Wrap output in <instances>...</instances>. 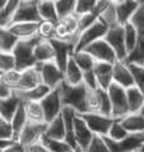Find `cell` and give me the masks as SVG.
<instances>
[{"label": "cell", "mask_w": 144, "mask_h": 152, "mask_svg": "<svg viewBox=\"0 0 144 152\" xmlns=\"http://www.w3.org/2000/svg\"><path fill=\"white\" fill-rule=\"evenodd\" d=\"M58 90L63 107L72 108L77 114L87 113V105H86V90L87 88L85 84L72 86V85H68L63 81L58 86Z\"/></svg>", "instance_id": "1"}, {"label": "cell", "mask_w": 144, "mask_h": 152, "mask_svg": "<svg viewBox=\"0 0 144 152\" xmlns=\"http://www.w3.org/2000/svg\"><path fill=\"white\" fill-rule=\"evenodd\" d=\"M39 41L41 38L38 36L29 38V39L18 41L15 48L12 52V55L14 57V62H15L14 69L17 71H24L27 69L36 67L38 65L34 58V48Z\"/></svg>", "instance_id": "2"}, {"label": "cell", "mask_w": 144, "mask_h": 152, "mask_svg": "<svg viewBox=\"0 0 144 152\" xmlns=\"http://www.w3.org/2000/svg\"><path fill=\"white\" fill-rule=\"evenodd\" d=\"M132 24L135 27L138 33V42L133 52L128 55L125 64H135L144 65V0L139 1V7L130 20Z\"/></svg>", "instance_id": "3"}, {"label": "cell", "mask_w": 144, "mask_h": 152, "mask_svg": "<svg viewBox=\"0 0 144 152\" xmlns=\"http://www.w3.org/2000/svg\"><path fill=\"white\" fill-rule=\"evenodd\" d=\"M106 32H108V27L105 26L100 19H97L92 26L86 28L84 32H81L80 34L77 36L73 52L85 51L90 45H92L94 42L99 41V39H104Z\"/></svg>", "instance_id": "4"}, {"label": "cell", "mask_w": 144, "mask_h": 152, "mask_svg": "<svg viewBox=\"0 0 144 152\" xmlns=\"http://www.w3.org/2000/svg\"><path fill=\"white\" fill-rule=\"evenodd\" d=\"M110 103H111V118L121 119L129 114L127 103V90L116 84H111L106 90Z\"/></svg>", "instance_id": "5"}, {"label": "cell", "mask_w": 144, "mask_h": 152, "mask_svg": "<svg viewBox=\"0 0 144 152\" xmlns=\"http://www.w3.org/2000/svg\"><path fill=\"white\" fill-rule=\"evenodd\" d=\"M47 123H33L28 122L18 137V142L28 151L39 145L42 137L44 136Z\"/></svg>", "instance_id": "6"}, {"label": "cell", "mask_w": 144, "mask_h": 152, "mask_svg": "<svg viewBox=\"0 0 144 152\" xmlns=\"http://www.w3.org/2000/svg\"><path fill=\"white\" fill-rule=\"evenodd\" d=\"M38 0H22L18 4L13 23H41Z\"/></svg>", "instance_id": "7"}, {"label": "cell", "mask_w": 144, "mask_h": 152, "mask_svg": "<svg viewBox=\"0 0 144 152\" xmlns=\"http://www.w3.org/2000/svg\"><path fill=\"white\" fill-rule=\"evenodd\" d=\"M37 69L41 74L42 84H44L46 86H48L51 90L57 89L62 83H63L65 75L53 61H52V62L38 64Z\"/></svg>", "instance_id": "8"}, {"label": "cell", "mask_w": 144, "mask_h": 152, "mask_svg": "<svg viewBox=\"0 0 144 152\" xmlns=\"http://www.w3.org/2000/svg\"><path fill=\"white\" fill-rule=\"evenodd\" d=\"M104 39L108 42V45L111 47L113 51L116 55L118 61H123L125 62L128 52L125 48V42H124V29L123 26H116L113 28H109L106 34H105Z\"/></svg>", "instance_id": "9"}, {"label": "cell", "mask_w": 144, "mask_h": 152, "mask_svg": "<svg viewBox=\"0 0 144 152\" xmlns=\"http://www.w3.org/2000/svg\"><path fill=\"white\" fill-rule=\"evenodd\" d=\"M79 115L85 121L89 129L92 132V134L101 137H105L108 134L110 127H111V124L115 121L111 117H105L97 113H85V114H79Z\"/></svg>", "instance_id": "10"}, {"label": "cell", "mask_w": 144, "mask_h": 152, "mask_svg": "<svg viewBox=\"0 0 144 152\" xmlns=\"http://www.w3.org/2000/svg\"><path fill=\"white\" fill-rule=\"evenodd\" d=\"M39 103L43 109V114H44V122L47 124L51 123L53 119H56L61 114V110L63 108L62 102H61V95H60L58 88L55 90H51L49 94L44 99H42Z\"/></svg>", "instance_id": "11"}, {"label": "cell", "mask_w": 144, "mask_h": 152, "mask_svg": "<svg viewBox=\"0 0 144 152\" xmlns=\"http://www.w3.org/2000/svg\"><path fill=\"white\" fill-rule=\"evenodd\" d=\"M85 52H87L96 62H105V64L114 65L118 61L115 52L113 51V48L108 45V42L105 39H99L94 42L92 45H90L85 50Z\"/></svg>", "instance_id": "12"}, {"label": "cell", "mask_w": 144, "mask_h": 152, "mask_svg": "<svg viewBox=\"0 0 144 152\" xmlns=\"http://www.w3.org/2000/svg\"><path fill=\"white\" fill-rule=\"evenodd\" d=\"M49 43L52 45V48L55 52V61L53 62L58 66L62 72H65V70L68 64V60L71 58L72 53H73V45L71 42H65L60 39H53L49 41Z\"/></svg>", "instance_id": "13"}, {"label": "cell", "mask_w": 144, "mask_h": 152, "mask_svg": "<svg viewBox=\"0 0 144 152\" xmlns=\"http://www.w3.org/2000/svg\"><path fill=\"white\" fill-rule=\"evenodd\" d=\"M73 137H75L76 146L82 148L84 151H86V148H87V146L90 145V142L94 137L92 132L89 129L87 124H86L85 121L79 114H76L75 121H73Z\"/></svg>", "instance_id": "14"}, {"label": "cell", "mask_w": 144, "mask_h": 152, "mask_svg": "<svg viewBox=\"0 0 144 152\" xmlns=\"http://www.w3.org/2000/svg\"><path fill=\"white\" fill-rule=\"evenodd\" d=\"M41 84H42L41 74L36 66V67H31L24 71H20V79H19L14 91H28V90L37 88Z\"/></svg>", "instance_id": "15"}, {"label": "cell", "mask_w": 144, "mask_h": 152, "mask_svg": "<svg viewBox=\"0 0 144 152\" xmlns=\"http://www.w3.org/2000/svg\"><path fill=\"white\" fill-rule=\"evenodd\" d=\"M139 7V1L135 0H123V1H114L116 20L120 26H125L132 20L134 13Z\"/></svg>", "instance_id": "16"}, {"label": "cell", "mask_w": 144, "mask_h": 152, "mask_svg": "<svg viewBox=\"0 0 144 152\" xmlns=\"http://www.w3.org/2000/svg\"><path fill=\"white\" fill-rule=\"evenodd\" d=\"M113 83L124 88L125 90L134 86L132 72L129 70L128 65L123 61H116L113 65Z\"/></svg>", "instance_id": "17"}, {"label": "cell", "mask_w": 144, "mask_h": 152, "mask_svg": "<svg viewBox=\"0 0 144 152\" xmlns=\"http://www.w3.org/2000/svg\"><path fill=\"white\" fill-rule=\"evenodd\" d=\"M94 75L97 88L108 90L113 84V65L105 62H96L94 67Z\"/></svg>", "instance_id": "18"}, {"label": "cell", "mask_w": 144, "mask_h": 152, "mask_svg": "<svg viewBox=\"0 0 144 152\" xmlns=\"http://www.w3.org/2000/svg\"><path fill=\"white\" fill-rule=\"evenodd\" d=\"M144 133H129L123 141L119 142L120 152H143Z\"/></svg>", "instance_id": "19"}, {"label": "cell", "mask_w": 144, "mask_h": 152, "mask_svg": "<svg viewBox=\"0 0 144 152\" xmlns=\"http://www.w3.org/2000/svg\"><path fill=\"white\" fill-rule=\"evenodd\" d=\"M38 24L39 23H12L8 27L18 39H29L37 36Z\"/></svg>", "instance_id": "20"}, {"label": "cell", "mask_w": 144, "mask_h": 152, "mask_svg": "<svg viewBox=\"0 0 144 152\" xmlns=\"http://www.w3.org/2000/svg\"><path fill=\"white\" fill-rule=\"evenodd\" d=\"M51 89L46 86L44 84L38 85L37 88L28 90V91H14V94L19 98V100L23 103L28 102H41L42 99H44L48 94H49Z\"/></svg>", "instance_id": "21"}, {"label": "cell", "mask_w": 144, "mask_h": 152, "mask_svg": "<svg viewBox=\"0 0 144 152\" xmlns=\"http://www.w3.org/2000/svg\"><path fill=\"white\" fill-rule=\"evenodd\" d=\"M119 122L128 133H144V115L140 113L128 114Z\"/></svg>", "instance_id": "22"}, {"label": "cell", "mask_w": 144, "mask_h": 152, "mask_svg": "<svg viewBox=\"0 0 144 152\" xmlns=\"http://www.w3.org/2000/svg\"><path fill=\"white\" fill-rule=\"evenodd\" d=\"M127 103L129 114L140 113L144 108V95L135 86L127 89Z\"/></svg>", "instance_id": "23"}, {"label": "cell", "mask_w": 144, "mask_h": 152, "mask_svg": "<svg viewBox=\"0 0 144 152\" xmlns=\"http://www.w3.org/2000/svg\"><path fill=\"white\" fill-rule=\"evenodd\" d=\"M63 75H65L63 81L68 85L76 86V85L84 84V74H82V71L80 70L79 66L76 65L73 58H72V56L68 60V64H67V67L65 70Z\"/></svg>", "instance_id": "24"}, {"label": "cell", "mask_w": 144, "mask_h": 152, "mask_svg": "<svg viewBox=\"0 0 144 152\" xmlns=\"http://www.w3.org/2000/svg\"><path fill=\"white\" fill-rule=\"evenodd\" d=\"M34 58L37 64H44L55 61V52L49 41L41 39L34 48Z\"/></svg>", "instance_id": "25"}, {"label": "cell", "mask_w": 144, "mask_h": 152, "mask_svg": "<svg viewBox=\"0 0 144 152\" xmlns=\"http://www.w3.org/2000/svg\"><path fill=\"white\" fill-rule=\"evenodd\" d=\"M44 137L51 140H58V141H65L66 140V131H65V124L62 115L60 114L58 117L53 119L51 123L47 124Z\"/></svg>", "instance_id": "26"}, {"label": "cell", "mask_w": 144, "mask_h": 152, "mask_svg": "<svg viewBox=\"0 0 144 152\" xmlns=\"http://www.w3.org/2000/svg\"><path fill=\"white\" fill-rule=\"evenodd\" d=\"M28 123V118H27V113H25V108H24V103L22 102L19 104V107L17 109L15 114L13 115L12 121H10V124L13 128V137H14V141L18 140L20 132L23 131V128L25 127V124Z\"/></svg>", "instance_id": "27"}, {"label": "cell", "mask_w": 144, "mask_h": 152, "mask_svg": "<svg viewBox=\"0 0 144 152\" xmlns=\"http://www.w3.org/2000/svg\"><path fill=\"white\" fill-rule=\"evenodd\" d=\"M20 103L22 102L19 100V98L15 94H13L12 96L8 99L0 100V117L4 118V119L8 122H10Z\"/></svg>", "instance_id": "28"}, {"label": "cell", "mask_w": 144, "mask_h": 152, "mask_svg": "<svg viewBox=\"0 0 144 152\" xmlns=\"http://www.w3.org/2000/svg\"><path fill=\"white\" fill-rule=\"evenodd\" d=\"M38 13H39L41 20L44 22H52V23H58V17L56 13L55 1L52 0H38Z\"/></svg>", "instance_id": "29"}, {"label": "cell", "mask_w": 144, "mask_h": 152, "mask_svg": "<svg viewBox=\"0 0 144 152\" xmlns=\"http://www.w3.org/2000/svg\"><path fill=\"white\" fill-rule=\"evenodd\" d=\"M95 94H96V113L105 117H111V103H110L108 91L97 88Z\"/></svg>", "instance_id": "30"}, {"label": "cell", "mask_w": 144, "mask_h": 152, "mask_svg": "<svg viewBox=\"0 0 144 152\" xmlns=\"http://www.w3.org/2000/svg\"><path fill=\"white\" fill-rule=\"evenodd\" d=\"M72 58H73L76 65L80 67V70L82 71L84 75L94 72V67H95L96 61L87 53V52H85V51L73 52V53H72Z\"/></svg>", "instance_id": "31"}, {"label": "cell", "mask_w": 144, "mask_h": 152, "mask_svg": "<svg viewBox=\"0 0 144 152\" xmlns=\"http://www.w3.org/2000/svg\"><path fill=\"white\" fill-rule=\"evenodd\" d=\"M18 38L8 29L0 28V52L3 53H12L18 43Z\"/></svg>", "instance_id": "32"}, {"label": "cell", "mask_w": 144, "mask_h": 152, "mask_svg": "<svg viewBox=\"0 0 144 152\" xmlns=\"http://www.w3.org/2000/svg\"><path fill=\"white\" fill-rule=\"evenodd\" d=\"M19 0H7L5 7L0 12V28H8L13 23V18L18 8Z\"/></svg>", "instance_id": "33"}, {"label": "cell", "mask_w": 144, "mask_h": 152, "mask_svg": "<svg viewBox=\"0 0 144 152\" xmlns=\"http://www.w3.org/2000/svg\"><path fill=\"white\" fill-rule=\"evenodd\" d=\"M39 145L48 152H73V148L67 143L66 141L51 140L43 136L39 142Z\"/></svg>", "instance_id": "34"}, {"label": "cell", "mask_w": 144, "mask_h": 152, "mask_svg": "<svg viewBox=\"0 0 144 152\" xmlns=\"http://www.w3.org/2000/svg\"><path fill=\"white\" fill-rule=\"evenodd\" d=\"M24 108H25L28 122L46 123L44 122V114H43V109L41 107V103L39 102H28V103H24Z\"/></svg>", "instance_id": "35"}, {"label": "cell", "mask_w": 144, "mask_h": 152, "mask_svg": "<svg viewBox=\"0 0 144 152\" xmlns=\"http://www.w3.org/2000/svg\"><path fill=\"white\" fill-rule=\"evenodd\" d=\"M123 29H124V42H125V48L128 55L133 52V50L137 46V42H138V33L137 29L130 22L127 23L125 26H123Z\"/></svg>", "instance_id": "36"}, {"label": "cell", "mask_w": 144, "mask_h": 152, "mask_svg": "<svg viewBox=\"0 0 144 152\" xmlns=\"http://www.w3.org/2000/svg\"><path fill=\"white\" fill-rule=\"evenodd\" d=\"M55 8H56L58 20H61V19H63L66 17L75 14L76 0H57V1H55Z\"/></svg>", "instance_id": "37"}, {"label": "cell", "mask_w": 144, "mask_h": 152, "mask_svg": "<svg viewBox=\"0 0 144 152\" xmlns=\"http://www.w3.org/2000/svg\"><path fill=\"white\" fill-rule=\"evenodd\" d=\"M133 76L134 86L144 95V65H135V64H127Z\"/></svg>", "instance_id": "38"}, {"label": "cell", "mask_w": 144, "mask_h": 152, "mask_svg": "<svg viewBox=\"0 0 144 152\" xmlns=\"http://www.w3.org/2000/svg\"><path fill=\"white\" fill-rule=\"evenodd\" d=\"M99 19L101 20L105 26L109 28H113V27H116L120 26L118 20H116V14H115V8H114V1H110V4L104 9V12L100 14Z\"/></svg>", "instance_id": "39"}, {"label": "cell", "mask_w": 144, "mask_h": 152, "mask_svg": "<svg viewBox=\"0 0 144 152\" xmlns=\"http://www.w3.org/2000/svg\"><path fill=\"white\" fill-rule=\"evenodd\" d=\"M56 26H57L56 23L42 20L39 24H38L37 36L39 37L41 39H44V41L53 39L55 36H56Z\"/></svg>", "instance_id": "40"}, {"label": "cell", "mask_w": 144, "mask_h": 152, "mask_svg": "<svg viewBox=\"0 0 144 152\" xmlns=\"http://www.w3.org/2000/svg\"><path fill=\"white\" fill-rule=\"evenodd\" d=\"M128 134H129V133L124 129V127L121 124H120L119 119H115L114 123L111 124V127H110L108 134L105 137H108V138L113 140L115 142H120V141H123L124 138H125Z\"/></svg>", "instance_id": "41"}, {"label": "cell", "mask_w": 144, "mask_h": 152, "mask_svg": "<svg viewBox=\"0 0 144 152\" xmlns=\"http://www.w3.org/2000/svg\"><path fill=\"white\" fill-rule=\"evenodd\" d=\"M97 5V0H76V8H75V14L77 17L85 15L91 12Z\"/></svg>", "instance_id": "42"}, {"label": "cell", "mask_w": 144, "mask_h": 152, "mask_svg": "<svg viewBox=\"0 0 144 152\" xmlns=\"http://www.w3.org/2000/svg\"><path fill=\"white\" fill-rule=\"evenodd\" d=\"M85 152H109L106 143H105V141H104V137L94 134L92 140H91L90 145L87 146V148H86Z\"/></svg>", "instance_id": "43"}, {"label": "cell", "mask_w": 144, "mask_h": 152, "mask_svg": "<svg viewBox=\"0 0 144 152\" xmlns=\"http://www.w3.org/2000/svg\"><path fill=\"white\" fill-rule=\"evenodd\" d=\"M0 140L4 141H14L13 137V128L10 122L5 121L0 117Z\"/></svg>", "instance_id": "44"}, {"label": "cell", "mask_w": 144, "mask_h": 152, "mask_svg": "<svg viewBox=\"0 0 144 152\" xmlns=\"http://www.w3.org/2000/svg\"><path fill=\"white\" fill-rule=\"evenodd\" d=\"M15 62L12 53H3L0 52V72H7L9 70H13Z\"/></svg>", "instance_id": "45"}, {"label": "cell", "mask_w": 144, "mask_h": 152, "mask_svg": "<svg viewBox=\"0 0 144 152\" xmlns=\"http://www.w3.org/2000/svg\"><path fill=\"white\" fill-rule=\"evenodd\" d=\"M1 77H3L4 81H5L10 88H13V90H14L17 86L18 81H19V79H20V71H17L15 69L9 70V71H7V72L1 74Z\"/></svg>", "instance_id": "46"}, {"label": "cell", "mask_w": 144, "mask_h": 152, "mask_svg": "<svg viewBox=\"0 0 144 152\" xmlns=\"http://www.w3.org/2000/svg\"><path fill=\"white\" fill-rule=\"evenodd\" d=\"M13 94H14L13 88H10L5 81H4L3 77H1V74H0V100L10 98Z\"/></svg>", "instance_id": "47"}, {"label": "cell", "mask_w": 144, "mask_h": 152, "mask_svg": "<svg viewBox=\"0 0 144 152\" xmlns=\"http://www.w3.org/2000/svg\"><path fill=\"white\" fill-rule=\"evenodd\" d=\"M1 152H28L27 148H24V147L19 143L18 141H14L10 146H8L5 150H3Z\"/></svg>", "instance_id": "48"}, {"label": "cell", "mask_w": 144, "mask_h": 152, "mask_svg": "<svg viewBox=\"0 0 144 152\" xmlns=\"http://www.w3.org/2000/svg\"><path fill=\"white\" fill-rule=\"evenodd\" d=\"M104 141L106 143V147L109 152H120V148H119V142H115L113 140L108 138V137H104Z\"/></svg>", "instance_id": "49"}, {"label": "cell", "mask_w": 144, "mask_h": 152, "mask_svg": "<svg viewBox=\"0 0 144 152\" xmlns=\"http://www.w3.org/2000/svg\"><path fill=\"white\" fill-rule=\"evenodd\" d=\"M14 141H4V140H0V151L5 150L8 146H10Z\"/></svg>", "instance_id": "50"}, {"label": "cell", "mask_w": 144, "mask_h": 152, "mask_svg": "<svg viewBox=\"0 0 144 152\" xmlns=\"http://www.w3.org/2000/svg\"><path fill=\"white\" fill-rule=\"evenodd\" d=\"M29 151H32V152H48L47 150H44L43 147L41 146V145H37L36 147H33L32 150H29Z\"/></svg>", "instance_id": "51"}, {"label": "cell", "mask_w": 144, "mask_h": 152, "mask_svg": "<svg viewBox=\"0 0 144 152\" xmlns=\"http://www.w3.org/2000/svg\"><path fill=\"white\" fill-rule=\"evenodd\" d=\"M5 4H7V0H0V12H1V9L5 7Z\"/></svg>", "instance_id": "52"}, {"label": "cell", "mask_w": 144, "mask_h": 152, "mask_svg": "<svg viewBox=\"0 0 144 152\" xmlns=\"http://www.w3.org/2000/svg\"><path fill=\"white\" fill-rule=\"evenodd\" d=\"M73 152H85L82 148H80V147H76V148L73 150Z\"/></svg>", "instance_id": "53"}, {"label": "cell", "mask_w": 144, "mask_h": 152, "mask_svg": "<svg viewBox=\"0 0 144 152\" xmlns=\"http://www.w3.org/2000/svg\"><path fill=\"white\" fill-rule=\"evenodd\" d=\"M140 114H142V115H144V108L142 109V112H140Z\"/></svg>", "instance_id": "54"}, {"label": "cell", "mask_w": 144, "mask_h": 152, "mask_svg": "<svg viewBox=\"0 0 144 152\" xmlns=\"http://www.w3.org/2000/svg\"><path fill=\"white\" fill-rule=\"evenodd\" d=\"M143 152H144V147H143Z\"/></svg>", "instance_id": "55"}, {"label": "cell", "mask_w": 144, "mask_h": 152, "mask_svg": "<svg viewBox=\"0 0 144 152\" xmlns=\"http://www.w3.org/2000/svg\"><path fill=\"white\" fill-rule=\"evenodd\" d=\"M0 152H1V151H0Z\"/></svg>", "instance_id": "56"}, {"label": "cell", "mask_w": 144, "mask_h": 152, "mask_svg": "<svg viewBox=\"0 0 144 152\" xmlns=\"http://www.w3.org/2000/svg\"><path fill=\"white\" fill-rule=\"evenodd\" d=\"M0 74H1V72H0Z\"/></svg>", "instance_id": "57"}]
</instances>
